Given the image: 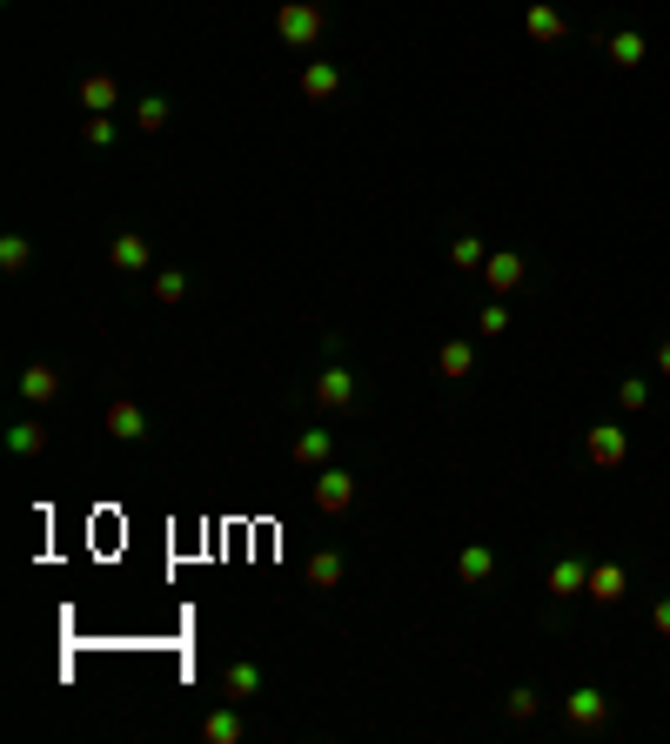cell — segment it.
Here are the masks:
<instances>
[{"mask_svg": "<svg viewBox=\"0 0 670 744\" xmlns=\"http://www.w3.org/2000/svg\"><path fill=\"white\" fill-rule=\"evenodd\" d=\"M275 34L289 47H315L322 41V7H315V0H282V7H275Z\"/></svg>", "mask_w": 670, "mask_h": 744, "instance_id": "6da1fadb", "label": "cell"}, {"mask_svg": "<svg viewBox=\"0 0 670 744\" xmlns=\"http://www.w3.org/2000/svg\"><path fill=\"white\" fill-rule=\"evenodd\" d=\"M583 456H590L597 470H617V463H630V429H624V423H590V436H583Z\"/></svg>", "mask_w": 670, "mask_h": 744, "instance_id": "7a4b0ae2", "label": "cell"}, {"mask_svg": "<svg viewBox=\"0 0 670 744\" xmlns=\"http://www.w3.org/2000/svg\"><path fill=\"white\" fill-rule=\"evenodd\" d=\"M309 396L322 409H356V396H362V383H356V369H342V362H329L322 376L309 383Z\"/></svg>", "mask_w": 670, "mask_h": 744, "instance_id": "3957f363", "label": "cell"}, {"mask_svg": "<svg viewBox=\"0 0 670 744\" xmlns=\"http://www.w3.org/2000/svg\"><path fill=\"white\" fill-rule=\"evenodd\" d=\"M315 510H322V517H342V510H349V503H356V476L349 470H335V463H322V476H315Z\"/></svg>", "mask_w": 670, "mask_h": 744, "instance_id": "277c9868", "label": "cell"}, {"mask_svg": "<svg viewBox=\"0 0 670 744\" xmlns=\"http://www.w3.org/2000/svg\"><path fill=\"white\" fill-rule=\"evenodd\" d=\"M563 718L577 724V731H603V724H610V698L590 691V684H577V691L563 698Z\"/></svg>", "mask_w": 670, "mask_h": 744, "instance_id": "5b68a950", "label": "cell"}, {"mask_svg": "<svg viewBox=\"0 0 670 744\" xmlns=\"http://www.w3.org/2000/svg\"><path fill=\"white\" fill-rule=\"evenodd\" d=\"M523 34H530L536 47H557V41H570V21H563L550 0H530V7H523Z\"/></svg>", "mask_w": 670, "mask_h": 744, "instance_id": "8992f818", "label": "cell"}, {"mask_svg": "<svg viewBox=\"0 0 670 744\" xmlns=\"http://www.w3.org/2000/svg\"><path fill=\"white\" fill-rule=\"evenodd\" d=\"M108 436H114V443H141V436H148V409L128 403V396L108 403Z\"/></svg>", "mask_w": 670, "mask_h": 744, "instance_id": "52a82bcc", "label": "cell"}, {"mask_svg": "<svg viewBox=\"0 0 670 744\" xmlns=\"http://www.w3.org/2000/svg\"><path fill=\"white\" fill-rule=\"evenodd\" d=\"M624 590H630V570L624 564H590V590H583L590 604H617Z\"/></svg>", "mask_w": 670, "mask_h": 744, "instance_id": "ba28073f", "label": "cell"}, {"mask_svg": "<svg viewBox=\"0 0 670 744\" xmlns=\"http://www.w3.org/2000/svg\"><path fill=\"white\" fill-rule=\"evenodd\" d=\"M543 584H550V597H583V590H590V564H577V557H557Z\"/></svg>", "mask_w": 670, "mask_h": 744, "instance_id": "9c48e42d", "label": "cell"}, {"mask_svg": "<svg viewBox=\"0 0 670 744\" xmlns=\"http://www.w3.org/2000/svg\"><path fill=\"white\" fill-rule=\"evenodd\" d=\"M483 282H490V295H516L523 289V255H490V262H483Z\"/></svg>", "mask_w": 670, "mask_h": 744, "instance_id": "30bf717a", "label": "cell"}, {"mask_svg": "<svg viewBox=\"0 0 670 744\" xmlns=\"http://www.w3.org/2000/svg\"><path fill=\"white\" fill-rule=\"evenodd\" d=\"M456 577H463L469 590H476V584H490V577H496V550H490V543H469L463 557H456Z\"/></svg>", "mask_w": 670, "mask_h": 744, "instance_id": "8fae6325", "label": "cell"}, {"mask_svg": "<svg viewBox=\"0 0 670 744\" xmlns=\"http://www.w3.org/2000/svg\"><path fill=\"white\" fill-rule=\"evenodd\" d=\"M108 262H114L121 275H141V269H148V235H114Z\"/></svg>", "mask_w": 670, "mask_h": 744, "instance_id": "7c38bea8", "label": "cell"}, {"mask_svg": "<svg viewBox=\"0 0 670 744\" xmlns=\"http://www.w3.org/2000/svg\"><path fill=\"white\" fill-rule=\"evenodd\" d=\"M21 396L27 403H54V396H61V369H47V362L21 369Z\"/></svg>", "mask_w": 670, "mask_h": 744, "instance_id": "4fadbf2b", "label": "cell"}, {"mask_svg": "<svg viewBox=\"0 0 670 744\" xmlns=\"http://www.w3.org/2000/svg\"><path fill=\"white\" fill-rule=\"evenodd\" d=\"M201 738H208V744H242L248 738L242 711H208V718H201Z\"/></svg>", "mask_w": 670, "mask_h": 744, "instance_id": "5bb4252c", "label": "cell"}, {"mask_svg": "<svg viewBox=\"0 0 670 744\" xmlns=\"http://www.w3.org/2000/svg\"><path fill=\"white\" fill-rule=\"evenodd\" d=\"M302 94H309V101H335V94H342V74H335L329 61H309V68H302Z\"/></svg>", "mask_w": 670, "mask_h": 744, "instance_id": "9a60e30c", "label": "cell"}, {"mask_svg": "<svg viewBox=\"0 0 670 744\" xmlns=\"http://www.w3.org/2000/svg\"><path fill=\"white\" fill-rule=\"evenodd\" d=\"M436 369H443L449 383H463V376H476V349H469V342H443V349H436Z\"/></svg>", "mask_w": 670, "mask_h": 744, "instance_id": "2e32d148", "label": "cell"}, {"mask_svg": "<svg viewBox=\"0 0 670 744\" xmlns=\"http://www.w3.org/2000/svg\"><path fill=\"white\" fill-rule=\"evenodd\" d=\"M114 101H121V88H114V74H88V81H81V108H88V114H108Z\"/></svg>", "mask_w": 670, "mask_h": 744, "instance_id": "e0dca14e", "label": "cell"}, {"mask_svg": "<svg viewBox=\"0 0 670 744\" xmlns=\"http://www.w3.org/2000/svg\"><path fill=\"white\" fill-rule=\"evenodd\" d=\"M222 691H228L235 704H248L255 691H262V671H255V664H228V671H222Z\"/></svg>", "mask_w": 670, "mask_h": 744, "instance_id": "ac0fdd59", "label": "cell"}, {"mask_svg": "<svg viewBox=\"0 0 670 744\" xmlns=\"http://www.w3.org/2000/svg\"><path fill=\"white\" fill-rule=\"evenodd\" d=\"M329 456H335V436H329V429H309V436H295V463H315V470H322Z\"/></svg>", "mask_w": 670, "mask_h": 744, "instance_id": "d6986e66", "label": "cell"}, {"mask_svg": "<svg viewBox=\"0 0 670 744\" xmlns=\"http://www.w3.org/2000/svg\"><path fill=\"white\" fill-rule=\"evenodd\" d=\"M603 47H610V61H617V68H644V54H650L644 34H610Z\"/></svg>", "mask_w": 670, "mask_h": 744, "instance_id": "ffe728a7", "label": "cell"}, {"mask_svg": "<svg viewBox=\"0 0 670 744\" xmlns=\"http://www.w3.org/2000/svg\"><path fill=\"white\" fill-rule=\"evenodd\" d=\"M7 450H14V456H41L47 450V429L41 423H14V429H7Z\"/></svg>", "mask_w": 670, "mask_h": 744, "instance_id": "44dd1931", "label": "cell"}, {"mask_svg": "<svg viewBox=\"0 0 670 744\" xmlns=\"http://www.w3.org/2000/svg\"><path fill=\"white\" fill-rule=\"evenodd\" d=\"M309 584H315V590H335V584H342V557H335V550H315V557H309Z\"/></svg>", "mask_w": 670, "mask_h": 744, "instance_id": "7402d4cb", "label": "cell"}, {"mask_svg": "<svg viewBox=\"0 0 670 744\" xmlns=\"http://www.w3.org/2000/svg\"><path fill=\"white\" fill-rule=\"evenodd\" d=\"M134 128H141V135H161V128H168V101H161V94L134 101Z\"/></svg>", "mask_w": 670, "mask_h": 744, "instance_id": "603a6c76", "label": "cell"}, {"mask_svg": "<svg viewBox=\"0 0 670 744\" xmlns=\"http://www.w3.org/2000/svg\"><path fill=\"white\" fill-rule=\"evenodd\" d=\"M449 262H456V269H469V275H483V262H490V248L476 242V235H463V242H449Z\"/></svg>", "mask_w": 670, "mask_h": 744, "instance_id": "cb8c5ba5", "label": "cell"}, {"mask_svg": "<svg viewBox=\"0 0 670 744\" xmlns=\"http://www.w3.org/2000/svg\"><path fill=\"white\" fill-rule=\"evenodd\" d=\"M27 262H34V248H27V235H7V242H0V269H7V275H21Z\"/></svg>", "mask_w": 670, "mask_h": 744, "instance_id": "d4e9b609", "label": "cell"}, {"mask_svg": "<svg viewBox=\"0 0 670 744\" xmlns=\"http://www.w3.org/2000/svg\"><path fill=\"white\" fill-rule=\"evenodd\" d=\"M503 329H510V309H503V295H496L490 309L476 316V336H503Z\"/></svg>", "mask_w": 670, "mask_h": 744, "instance_id": "484cf974", "label": "cell"}, {"mask_svg": "<svg viewBox=\"0 0 670 744\" xmlns=\"http://www.w3.org/2000/svg\"><path fill=\"white\" fill-rule=\"evenodd\" d=\"M155 295H161V302H181V295H188V275H181V269H161V275H155Z\"/></svg>", "mask_w": 670, "mask_h": 744, "instance_id": "4316f807", "label": "cell"}, {"mask_svg": "<svg viewBox=\"0 0 670 744\" xmlns=\"http://www.w3.org/2000/svg\"><path fill=\"white\" fill-rule=\"evenodd\" d=\"M536 704H543L536 691H510V698H503V711H510L516 724H530V718H536Z\"/></svg>", "mask_w": 670, "mask_h": 744, "instance_id": "83f0119b", "label": "cell"}, {"mask_svg": "<svg viewBox=\"0 0 670 744\" xmlns=\"http://www.w3.org/2000/svg\"><path fill=\"white\" fill-rule=\"evenodd\" d=\"M81 141H88V148H108V141H114V121H108V114H88V128H81Z\"/></svg>", "mask_w": 670, "mask_h": 744, "instance_id": "f1b7e54d", "label": "cell"}, {"mask_svg": "<svg viewBox=\"0 0 670 744\" xmlns=\"http://www.w3.org/2000/svg\"><path fill=\"white\" fill-rule=\"evenodd\" d=\"M617 403H624V409H644V403H650V383H637V376H630V383H617Z\"/></svg>", "mask_w": 670, "mask_h": 744, "instance_id": "f546056e", "label": "cell"}, {"mask_svg": "<svg viewBox=\"0 0 670 744\" xmlns=\"http://www.w3.org/2000/svg\"><path fill=\"white\" fill-rule=\"evenodd\" d=\"M650 624H657V637H670V597H664L657 610H650Z\"/></svg>", "mask_w": 670, "mask_h": 744, "instance_id": "4dcf8cb0", "label": "cell"}, {"mask_svg": "<svg viewBox=\"0 0 670 744\" xmlns=\"http://www.w3.org/2000/svg\"><path fill=\"white\" fill-rule=\"evenodd\" d=\"M657 376H670V342H657Z\"/></svg>", "mask_w": 670, "mask_h": 744, "instance_id": "1f68e13d", "label": "cell"}]
</instances>
